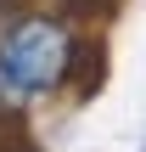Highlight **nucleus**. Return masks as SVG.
I'll use <instances>...</instances> for the list:
<instances>
[{
    "instance_id": "obj_1",
    "label": "nucleus",
    "mask_w": 146,
    "mask_h": 152,
    "mask_svg": "<svg viewBox=\"0 0 146 152\" xmlns=\"http://www.w3.org/2000/svg\"><path fill=\"white\" fill-rule=\"evenodd\" d=\"M73 62V39L62 23L51 17H17L6 34H0V79L23 96H45L62 85Z\"/></svg>"
},
{
    "instance_id": "obj_2",
    "label": "nucleus",
    "mask_w": 146,
    "mask_h": 152,
    "mask_svg": "<svg viewBox=\"0 0 146 152\" xmlns=\"http://www.w3.org/2000/svg\"><path fill=\"white\" fill-rule=\"evenodd\" d=\"M79 6H84V0H79Z\"/></svg>"
}]
</instances>
